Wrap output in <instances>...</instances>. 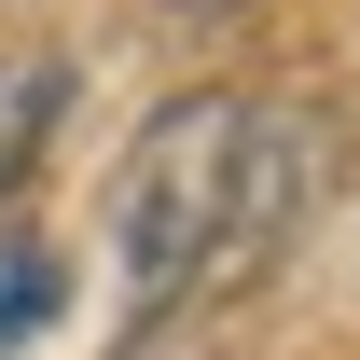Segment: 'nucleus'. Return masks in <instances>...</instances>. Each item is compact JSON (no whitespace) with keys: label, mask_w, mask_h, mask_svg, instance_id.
Masks as SVG:
<instances>
[{"label":"nucleus","mask_w":360,"mask_h":360,"mask_svg":"<svg viewBox=\"0 0 360 360\" xmlns=\"http://www.w3.org/2000/svg\"><path fill=\"white\" fill-rule=\"evenodd\" d=\"M153 14H180V28H236V14H264V0H153Z\"/></svg>","instance_id":"nucleus-4"},{"label":"nucleus","mask_w":360,"mask_h":360,"mask_svg":"<svg viewBox=\"0 0 360 360\" xmlns=\"http://www.w3.org/2000/svg\"><path fill=\"white\" fill-rule=\"evenodd\" d=\"M56 319H70V264H56V236L0 222V360H14V347H42Z\"/></svg>","instance_id":"nucleus-3"},{"label":"nucleus","mask_w":360,"mask_h":360,"mask_svg":"<svg viewBox=\"0 0 360 360\" xmlns=\"http://www.w3.org/2000/svg\"><path fill=\"white\" fill-rule=\"evenodd\" d=\"M319 180H333V125L291 111V97H167L153 125L125 139V167H111V250H125V305L139 333L180 305H222L250 277L291 250V222L319 208Z\"/></svg>","instance_id":"nucleus-1"},{"label":"nucleus","mask_w":360,"mask_h":360,"mask_svg":"<svg viewBox=\"0 0 360 360\" xmlns=\"http://www.w3.org/2000/svg\"><path fill=\"white\" fill-rule=\"evenodd\" d=\"M56 125H70V56L56 42H0V208L28 194V167L56 153Z\"/></svg>","instance_id":"nucleus-2"}]
</instances>
